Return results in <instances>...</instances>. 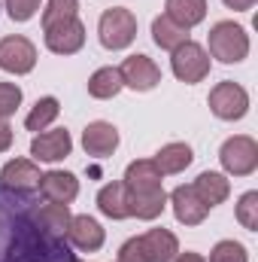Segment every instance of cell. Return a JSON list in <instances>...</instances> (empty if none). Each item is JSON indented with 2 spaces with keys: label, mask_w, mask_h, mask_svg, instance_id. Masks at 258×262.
<instances>
[{
  "label": "cell",
  "mask_w": 258,
  "mask_h": 262,
  "mask_svg": "<svg viewBox=\"0 0 258 262\" xmlns=\"http://www.w3.org/2000/svg\"><path fill=\"white\" fill-rule=\"evenodd\" d=\"M192 186H194V192H197V198H200L210 210H213L216 204L228 201V195H231V180H228L225 174H219V171H203Z\"/></svg>",
  "instance_id": "ac0fdd59"
},
{
  "label": "cell",
  "mask_w": 258,
  "mask_h": 262,
  "mask_svg": "<svg viewBox=\"0 0 258 262\" xmlns=\"http://www.w3.org/2000/svg\"><path fill=\"white\" fill-rule=\"evenodd\" d=\"M73 262H79V259H73Z\"/></svg>",
  "instance_id": "e575fe53"
},
{
  "label": "cell",
  "mask_w": 258,
  "mask_h": 262,
  "mask_svg": "<svg viewBox=\"0 0 258 262\" xmlns=\"http://www.w3.org/2000/svg\"><path fill=\"white\" fill-rule=\"evenodd\" d=\"M0 122H3V119H0Z\"/></svg>",
  "instance_id": "d590c367"
},
{
  "label": "cell",
  "mask_w": 258,
  "mask_h": 262,
  "mask_svg": "<svg viewBox=\"0 0 258 262\" xmlns=\"http://www.w3.org/2000/svg\"><path fill=\"white\" fill-rule=\"evenodd\" d=\"M207 104H210V110H213L216 119H222V122H237V119H243V116L249 113V92H246L240 82L225 79V82L213 85Z\"/></svg>",
  "instance_id": "5b68a950"
},
{
  "label": "cell",
  "mask_w": 258,
  "mask_h": 262,
  "mask_svg": "<svg viewBox=\"0 0 258 262\" xmlns=\"http://www.w3.org/2000/svg\"><path fill=\"white\" fill-rule=\"evenodd\" d=\"M173 262H207L200 253H194V250H186V253H176V259Z\"/></svg>",
  "instance_id": "836d02e7"
},
{
  "label": "cell",
  "mask_w": 258,
  "mask_h": 262,
  "mask_svg": "<svg viewBox=\"0 0 258 262\" xmlns=\"http://www.w3.org/2000/svg\"><path fill=\"white\" fill-rule=\"evenodd\" d=\"M155 168L161 171V174H183L189 165L194 162V149L189 143H164L158 152H155Z\"/></svg>",
  "instance_id": "44dd1931"
},
{
  "label": "cell",
  "mask_w": 258,
  "mask_h": 262,
  "mask_svg": "<svg viewBox=\"0 0 258 262\" xmlns=\"http://www.w3.org/2000/svg\"><path fill=\"white\" fill-rule=\"evenodd\" d=\"M9 146H12V125L3 119V122H0V152H6Z\"/></svg>",
  "instance_id": "1f68e13d"
},
{
  "label": "cell",
  "mask_w": 258,
  "mask_h": 262,
  "mask_svg": "<svg viewBox=\"0 0 258 262\" xmlns=\"http://www.w3.org/2000/svg\"><path fill=\"white\" fill-rule=\"evenodd\" d=\"M97 210L110 220H128L131 207H128V189L122 180H113L107 186H100L97 192Z\"/></svg>",
  "instance_id": "ffe728a7"
},
{
  "label": "cell",
  "mask_w": 258,
  "mask_h": 262,
  "mask_svg": "<svg viewBox=\"0 0 258 262\" xmlns=\"http://www.w3.org/2000/svg\"><path fill=\"white\" fill-rule=\"evenodd\" d=\"M170 204H173L176 223H183V226H200V223L207 220V213H210V207L197 198L192 183H189V186H186V183L176 186V189L170 192Z\"/></svg>",
  "instance_id": "9a60e30c"
},
{
  "label": "cell",
  "mask_w": 258,
  "mask_h": 262,
  "mask_svg": "<svg viewBox=\"0 0 258 262\" xmlns=\"http://www.w3.org/2000/svg\"><path fill=\"white\" fill-rule=\"evenodd\" d=\"M76 15H79V0H49L46 9H43V28L76 18Z\"/></svg>",
  "instance_id": "484cf974"
},
{
  "label": "cell",
  "mask_w": 258,
  "mask_h": 262,
  "mask_svg": "<svg viewBox=\"0 0 258 262\" xmlns=\"http://www.w3.org/2000/svg\"><path fill=\"white\" fill-rule=\"evenodd\" d=\"M164 9H167L164 15L173 18L186 31H192L194 25H200L207 18V0H167Z\"/></svg>",
  "instance_id": "7402d4cb"
},
{
  "label": "cell",
  "mask_w": 258,
  "mask_h": 262,
  "mask_svg": "<svg viewBox=\"0 0 258 262\" xmlns=\"http://www.w3.org/2000/svg\"><path fill=\"white\" fill-rule=\"evenodd\" d=\"M34 220L37 226L52 235V238H67V226H70V207L67 204H34Z\"/></svg>",
  "instance_id": "d6986e66"
},
{
  "label": "cell",
  "mask_w": 258,
  "mask_h": 262,
  "mask_svg": "<svg viewBox=\"0 0 258 262\" xmlns=\"http://www.w3.org/2000/svg\"><path fill=\"white\" fill-rule=\"evenodd\" d=\"M125 189H128V207L131 216L152 223L164 213L167 207V192H164V174L155 168L152 159H137L125 171Z\"/></svg>",
  "instance_id": "7a4b0ae2"
},
{
  "label": "cell",
  "mask_w": 258,
  "mask_h": 262,
  "mask_svg": "<svg viewBox=\"0 0 258 262\" xmlns=\"http://www.w3.org/2000/svg\"><path fill=\"white\" fill-rule=\"evenodd\" d=\"M207 46L216 61L222 64H240L246 55H249V34L243 25H234V21H216L210 28V37H207Z\"/></svg>",
  "instance_id": "3957f363"
},
{
  "label": "cell",
  "mask_w": 258,
  "mask_h": 262,
  "mask_svg": "<svg viewBox=\"0 0 258 262\" xmlns=\"http://www.w3.org/2000/svg\"><path fill=\"white\" fill-rule=\"evenodd\" d=\"M152 40H155V46H158V49L173 52V49H179V46L189 40V31H186V28H179L173 18L158 15V18L152 21Z\"/></svg>",
  "instance_id": "cb8c5ba5"
},
{
  "label": "cell",
  "mask_w": 258,
  "mask_h": 262,
  "mask_svg": "<svg viewBox=\"0 0 258 262\" xmlns=\"http://www.w3.org/2000/svg\"><path fill=\"white\" fill-rule=\"evenodd\" d=\"M21 107V89L15 82H0V119H9Z\"/></svg>",
  "instance_id": "f1b7e54d"
},
{
  "label": "cell",
  "mask_w": 258,
  "mask_h": 262,
  "mask_svg": "<svg viewBox=\"0 0 258 262\" xmlns=\"http://www.w3.org/2000/svg\"><path fill=\"white\" fill-rule=\"evenodd\" d=\"M40 177L43 174H40L37 162H31V159H12L0 171V186H6L12 192H34L40 186Z\"/></svg>",
  "instance_id": "5bb4252c"
},
{
  "label": "cell",
  "mask_w": 258,
  "mask_h": 262,
  "mask_svg": "<svg viewBox=\"0 0 258 262\" xmlns=\"http://www.w3.org/2000/svg\"><path fill=\"white\" fill-rule=\"evenodd\" d=\"M137 238H140L146 262H173L176 253H179V241L170 229H149Z\"/></svg>",
  "instance_id": "2e32d148"
},
{
  "label": "cell",
  "mask_w": 258,
  "mask_h": 262,
  "mask_svg": "<svg viewBox=\"0 0 258 262\" xmlns=\"http://www.w3.org/2000/svg\"><path fill=\"white\" fill-rule=\"evenodd\" d=\"M219 162L225 168V174L231 177H249L258 168V143L249 134H234L222 143L219 149Z\"/></svg>",
  "instance_id": "8992f818"
},
{
  "label": "cell",
  "mask_w": 258,
  "mask_h": 262,
  "mask_svg": "<svg viewBox=\"0 0 258 262\" xmlns=\"http://www.w3.org/2000/svg\"><path fill=\"white\" fill-rule=\"evenodd\" d=\"M122 89H125V82H122L119 67H100V70H94V73L88 76V95L97 98V101H110V98H116Z\"/></svg>",
  "instance_id": "603a6c76"
},
{
  "label": "cell",
  "mask_w": 258,
  "mask_h": 262,
  "mask_svg": "<svg viewBox=\"0 0 258 262\" xmlns=\"http://www.w3.org/2000/svg\"><path fill=\"white\" fill-rule=\"evenodd\" d=\"M43 40H46V49L55 55H76L85 46V25L79 21V15L58 21V25H49V28H43Z\"/></svg>",
  "instance_id": "ba28073f"
},
{
  "label": "cell",
  "mask_w": 258,
  "mask_h": 262,
  "mask_svg": "<svg viewBox=\"0 0 258 262\" xmlns=\"http://www.w3.org/2000/svg\"><path fill=\"white\" fill-rule=\"evenodd\" d=\"M119 73H122V82L134 89V92H152L158 82H161V67L155 64L149 55H128L122 67H119Z\"/></svg>",
  "instance_id": "30bf717a"
},
{
  "label": "cell",
  "mask_w": 258,
  "mask_h": 262,
  "mask_svg": "<svg viewBox=\"0 0 258 262\" xmlns=\"http://www.w3.org/2000/svg\"><path fill=\"white\" fill-rule=\"evenodd\" d=\"M6 12L12 21H31L40 12V0H6Z\"/></svg>",
  "instance_id": "f546056e"
},
{
  "label": "cell",
  "mask_w": 258,
  "mask_h": 262,
  "mask_svg": "<svg viewBox=\"0 0 258 262\" xmlns=\"http://www.w3.org/2000/svg\"><path fill=\"white\" fill-rule=\"evenodd\" d=\"M207 262H249V253H246V247L240 241H219L210 250Z\"/></svg>",
  "instance_id": "4316f807"
},
{
  "label": "cell",
  "mask_w": 258,
  "mask_h": 262,
  "mask_svg": "<svg viewBox=\"0 0 258 262\" xmlns=\"http://www.w3.org/2000/svg\"><path fill=\"white\" fill-rule=\"evenodd\" d=\"M82 149H85L88 156H94V159L113 156V152L119 149V128H116L113 122H104V119L88 122L85 131H82Z\"/></svg>",
  "instance_id": "4fadbf2b"
},
{
  "label": "cell",
  "mask_w": 258,
  "mask_h": 262,
  "mask_svg": "<svg viewBox=\"0 0 258 262\" xmlns=\"http://www.w3.org/2000/svg\"><path fill=\"white\" fill-rule=\"evenodd\" d=\"M116 262H146L143 247H140V238H128V241L119 247V259Z\"/></svg>",
  "instance_id": "4dcf8cb0"
},
{
  "label": "cell",
  "mask_w": 258,
  "mask_h": 262,
  "mask_svg": "<svg viewBox=\"0 0 258 262\" xmlns=\"http://www.w3.org/2000/svg\"><path fill=\"white\" fill-rule=\"evenodd\" d=\"M210 67H213V58H210L207 49H203L200 43H194V40H186L179 49L170 52V70H173V76H176L179 82H186V85H194V82L207 79V76H210Z\"/></svg>",
  "instance_id": "52a82bcc"
},
{
  "label": "cell",
  "mask_w": 258,
  "mask_h": 262,
  "mask_svg": "<svg viewBox=\"0 0 258 262\" xmlns=\"http://www.w3.org/2000/svg\"><path fill=\"white\" fill-rule=\"evenodd\" d=\"M58 113H61V104H58V98H52V95H46V98H40L37 104H34V110L24 116V128L28 131H46L55 119H58Z\"/></svg>",
  "instance_id": "d4e9b609"
},
{
  "label": "cell",
  "mask_w": 258,
  "mask_h": 262,
  "mask_svg": "<svg viewBox=\"0 0 258 262\" xmlns=\"http://www.w3.org/2000/svg\"><path fill=\"white\" fill-rule=\"evenodd\" d=\"M104 241H107V232H104V226H100L94 216H88V213L70 216V226H67V244H73V247L82 250V253H94V250L104 247Z\"/></svg>",
  "instance_id": "8fae6325"
},
{
  "label": "cell",
  "mask_w": 258,
  "mask_h": 262,
  "mask_svg": "<svg viewBox=\"0 0 258 262\" xmlns=\"http://www.w3.org/2000/svg\"><path fill=\"white\" fill-rule=\"evenodd\" d=\"M237 223L249 232H258V192H246L237 201Z\"/></svg>",
  "instance_id": "83f0119b"
},
{
  "label": "cell",
  "mask_w": 258,
  "mask_h": 262,
  "mask_svg": "<svg viewBox=\"0 0 258 262\" xmlns=\"http://www.w3.org/2000/svg\"><path fill=\"white\" fill-rule=\"evenodd\" d=\"M222 3H225L228 9H234V12H249L258 0H222Z\"/></svg>",
  "instance_id": "d6a6232c"
},
{
  "label": "cell",
  "mask_w": 258,
  "mask_h": 262,
  "mask_svg": "<svg viewBox=\"0 0 258 262\" xmlns=\"http://www.w3.org/2000/svg\"><path fill=\"white\" fill-rule=\"evenodd\" d=\"M31 210V192L0 186V262H73L67 241L46 235Z\"/></svg>",
  "instance_id": "6da1fadb"
},
{
  "label": "cell",
  "mask_w": 258,
  "mask_h": 262,
  "mask_svg": "<svg viewBox=\"0 0 258 262\" xmlns=\"http://www.w3.org/2000/svg\"><path fill=\"white\" fill-rule=\"evenodd\" d=\"M73 149V137L67 128H52V131H40L31 140V156L37 162H61L70 156Z\"/></svg>",
  "instance_id": "7c38bea8"
},
{
  "label": "cell",
  "mask_w": 258,
  "mask_h": 262,
  "mask_svg": "<svg viewBox=\"0 0 258 262\" xmlns=\"http://www.w3.org/2000/svg\"><path fill=\"white\" fill-rule=\"evenodd\" d=\"M37 67V46L28 37H3L0 40V70L24 76Z\"/></svg>",
  "instance_id": "9c48e42d"
},
{
  "label": "cell",
  "mask_w": 258,
  "mask_h": 262,
  "mask_svg": "<svg viewBox=\"0 0 258 262\" xmlns=\"http://www.w3.org/2000/svg\"><path fill=\"white\" fill-rule=\"evenodd\" d=\"M134 37H137V15L131 9L113 6V9H107L100 15V21H97V40H100L104 49L122 52V49H128L131 43H134Z\"/></svg>",
  "instance_id": "277c9868"
},
{
  "label": "cell",
  "mask_w": 258,
  "mask_h": 262,
  "mask_svg": "<svg viewBox=\"0 0 258 262\" xmlns=\"http://www.w3.org/2000/svg\"><path fill=\"white\" fill-rule=\"evenodd\" d=\"M37 189H40V195L46 198V201H52V204H70L73 198L79 195V180L70 171H46L40 177Z\"/></svg>",
  "instance_id": "e0dca14e"
}]
</instances>
